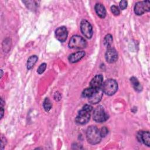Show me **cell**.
<instances>
[{
  "label": "cell",
  "mask_w": 150,
  "mask_h": 150,
  "mask_svg": "<svg viewBox=\"0 0 150 150\" xmlns=\"http://www.w3.org/2000/svg\"><path fill=\"white\" fill-rule=\"evenodd\" d=\"M93 110V107L89 104L84 105L82 109L79 111L77 117H76V122L79 125H84L87 124L91 116V112Z\"/></svg>",
  "instance_id": "6da1fadb"
},
{
  "label": "cell",
  "mask_w": 150,
  "mask_h": 150,
  "mask_svg": "<svg viewBox=\"0 0 150 150\" xmlns=\"http://www.w3.org/2000/svg\"><path fill=\"white\" fill-rule=\"evenodd\" d=\"M86 138L89 144L96 145L101 141L102 137L97 127L94 125H91L87 129Z\"/></svg>",
  "instance_id": "7a4b0ae2"
},
{
  "label": "cell",
  "mask_w": 150,
  "mask_h": 150,
  "mask_svg": "<svg viewBox=\"0 0 150 150\" xmlns=\"http://www.w3.org/2000/svg\"><path fill=\"white\" fill-rule=\"evenodd\" d=\"M118 90V83L112 79L106 80L102 84V90L104 93L108 96L114 95Z\"/></svg>",
  "instance_id": "3957f363"
},
{
  "label": "cell",
  "mask_w": 150,
  "mask_h": 150,
  "mask_svg": "<svg viewBox=\"0 0 150 150\" xmlns=\"http://www.w3.org/2000/svg\"><path fill=\"white\" fill-rule=\"evenodd\" d=\"M87 43L86 40L79 35H73L70 38L68 46L70 49H82L87 47Z\"/></svg>",
  "instance_id": "277c9868"
},
{
  "label": "cell",
  "mask_w": 150,
  "mask_h": 150,
  "mask_svg": "<svg viewBox=\"0 0 150 150\" xmlns=\"http://www.w3.org/2000/svg\"><path fill=\"white\" fill-rule=\"evenodd\" d=\"M93 118V120L96 122L101 123L107 120L108 118V115L105 112L103 107L101 105H98L94 110Z\"/></svg>",
  "instance_id": "5b68a950"
},
{
  "label": "cell",
  "mask_w": 150,
  "mask_h": 150,
  "mask_svg": "<svg viewBox=\"0 0 150 150\" xmlns=\"http://www.w3.org/2000/svg\"><path fill=\"white\" fill-rule=\"evenodd\" d=\"M150 10V2L149 1H143L137 2L134 8V11L137 15H142L145 12Z\"/></svg>",
  "instance_id": "8992f818"
},
{
  "label": "cell",
  "mask_w": 150,
  "mask_h": 150,
  "mask_svg": "<svg viewBox=\"0 0 150 150\" xmlns=\"http://www.w3.org/2000/svg\"><path fill=\"white\" fill-rule=\"evenodd\" d=\"M80 30L82 34L87 39H91L93 35V27L91 23L86 19H83L80 22Z\"/></svg>",
  "instance_id": "52a82bcc"
},
{
  "label": "cell",
  "mask_w": 150,
  "mask_h": 150,
  "mask_svg": "<svg viewBox=\"0 0 150 150\" xmlns=\"http://www.w3.org/2000/svg\"><path fill=\"white\" fill-rule=\"evenodd\" d=\"M106 61L109 63L115 62L118 59V53L114 48L108 47L105 54Z\"/></svg>",
  "instance_id": "ba28073f"
},
{
  "label": "cell",
  "mask_w": 150,
  "mask_h": 150,
  "mask_svg": "<svg viewBox=\"0 0 150 150\" xmlns=\"http://www.w3.org/2000/svg\"><path fill=\"white\" fill-rule=\"evenodd\" d=\"M55 36L56 39L61 42H64L66 40L68 36V31L65 26H60L55 30Z\"/></svg>",
  "instance_id": "9c48e42d"
},
{
  "label": "cell",
  "mask_w": 150,
  "mask_h": 150,
  "mask_svg": "<svg viewBox=\"0 0 150 150\" xmlns=\"http://www.w3.org/2000/svg\"><path fill=\"white\" fill-rule=\"evenodd\" d=\"M103 91L100 88H96L92 95L88 98V101L91 104H96L98 103L101 100L103 96Z\"/></svg>",
  "instance_id": "30bf717a"
},
{
  "label": "cell",
  "mask_w": 150,
  "mask_h": 150,
  "mask_svg": "<svg viewBox=\"0 0 150 150\" xmlns=\"http://www.w3.org/2000/svg\"><path fill=\"white\" fill-rule=\"evenodd\" d=\"M137 139L139 142L144 143L147 146L150 145V134L149 131H139L137 136Z\"/></svg>",
  "instance_id": "8fae6325"
},
{
  "label": "cell",
  "mask_w": 150,
  "mask_h": 150,
  "mask_svg": "<svg viewBox=\"0 0 150 150\" xmlns=\"http://www.w3.org/2000/svg\"><path fill=\"white\" fill-rule=\"evenodd\" d=\"M85 55L86 53L84 51H78L70 54L68 57V59L70 63H74L80 61Z\"/></svg>",
  "instance_id": "7c38bea8"
},
{
  "label": "cell",
  "mask_w": 150,
  "mask_h": 150,
  "mask_svg": "<svg viewBox=\"0 0 150 150\" xmlns=\"http://www.w3.org/2000/svg\"><path fill=\"white\" fill-rule=\"evenodd\" d=\"M103 82V76L102 74L96 75L91 80L90 86L94 88H98L102 86Z\"/></svg>",
  "instance_id": "4fadbf2b"
},
{
  "label": "cell",
  "mask_w": 150,
  "mask_h": 150,
  "mask_svg": "<svg viewBox=\"0 0 150 150\" xmlns=\"http://www.w3.org/2000/svg\"><path fill=\"white\" fill-rule=\"evenodd\" d=\"M94 9L100 18H104L106 16V9L102 4L97 3L94 6Z\"/></svg>",
  "instance_id": "5bb4252c"
},
{
  "label": "cell",
  "mask_w": 150,
  "mask_h": 150,
  "mask_svg": "<svg viewBox=\"0 0 150 150\" xmlns=\"http://www.w3.org/2000/svg\"><path fill=\"white\" fill-rule=\"evenodd\" d=\"M130 82H131L132 87H134V88L135 89V91H138V92L142 91V87L140 83L139 82V81L138 80V79L136 77H131Z\"/></svg>",
  "instance_id": "9a60e30c"
},
{
  "label": "cell",
  "mask_w": 150,
  "mask_h": 150,
  "mask_svg": "<svg viewBox=\"0 0 150 150\" xmlns=\"http://www.w3.org/2000/svg\"><path fill=\"white\" fill-rule=\"evenodd\" d=\"M38 60V57L36 55H32L30 56L28 60H27V64H26V67L28 70H30L31 69L33 68L35 63L37 62Z\"/></svg>",
  "instance_id": "2e32d148"
},
{
  "label": "cell",
  "mask_w": 150,
  "mask_h": 150,
  "mask_svg": "<svg viewBox=\"0 0 150 150\" xmlns=\"http://www.w3.org/2000/svg\"><path fill=\"white\" fill-rule=\"evenodd\" d=\"M112 41H113V39L111 34H107L105 36L104 38V44L107 48L111 47L112 43Z\"/></svg>",
  "instance_id": "e0dca14e"
},
{
  "label": "cell",
  "mask_w": 150,
  "mask_h": 150,
  "mask_svg": "<svg viewBox=\"0 0 150 150\" xmlns=\"http://www.w3.org/2000/svg\"><path fill=\"white\" fill-rule=\"evenodd\" d=\"M96 88H94L92 87H88L87 88H85L83 92H82V97L85 98H89L92 94L94 93Z\"/></svg>",
  "instance_id": "ac0fdd59"
},
{
  "label": "cell",
  "mask_w": 150,
  "mask_h": 150,
  "mask_svg": "<svg viewBox=\"0 0 150 150\" xmlns=\"http://www.w3.org/2000/svg\"><path fill=\"white\" fill-rule=\"evenodd\" d=\"M43 107L45 111L49 112L52 107V104L49 98H46L43 103Z\"/></svg>",
  "instance_id": "d6986e66"
},
{
  "label": "cell",
  "mask_w": 150,
  "mask_h": 150,
  "mask_svg": "<svg viewBox=\"0 0 150 150\" xmlns=\"http://www.w3.org/2000/svg\"><path fill=\"white\" fill-rule=\"evenodd\" d=\"M11 45V42L9 38H6L4 39V40L2 42V49L4 51V52H8L9 50Z\"/></svg>",
  "instance_id": "ffe728a7"
},
{
  "label": "cell",
  "mask_w": 150,
  "mask_h": 150,
  "mask_svg": "<svg viewBox=\"0 0 150 150\" xmlns=\"http://www.w3.org/2000/svg\"><path fill=\"white\" fill-rule=\"evenodd\" d=\"M23 2L25 4V5L27 6L28 8L33 10L35 9V8L37 6V2L36 1H23Z\"/></svg>",
  "instance_id": "44dd1931"
},
{
  "label": "cell",
  "mask_w": 150,
  "mask_h": 150,
  "mask_svg": "<svg viewBox=\"0 0 150 150\" xmlns=\"http://www.w3.org/2000/svg\"><path fill=\"white\" fill-rule=\"evenodd\" d=\"M46 66H47V64H46V63H42V64L39 66V67L38 68V69H37V73H38V74H42V73L45 71V70H46Z\"/></svg>",
  "instance_id": "7402d4cb"
},
{
  "label": "cell",
  "mask_w": 150,
  "mask_h": 150,
  "mask_svg": "<svg viewBox=\"0 0 150 150\" xmlns=\"http://www.w3.org/2000/svg\"><path fill=\"white\" fill-rule=\"evenodd\" d=\"M111 11L115 16H118L120 13V11L118 7L115 5H112L111 6Z\"/></svg>",
  "instance_id": "603a6c76"
},
{
  "label": "cell",
  "mask_w": 150,
  "mask_h": 150,
  "mask_svg": "<svg viewBox=\"0 0 150 150\" xmlns=\"http://www.w3.org/2000/svg\"><path fill=\"white\" fill-rule=\"evenodd\" d=\"M100 132L102 138L105 137L108 133V129L106 127H103L100 129Z\"/></svg>",
  "instance_id": "cb8c5ba5"
},
{
  "label": "cell",
  "mask_w": 150,
  "mask_h": 150,
  "mask_svg": "<svg viewBox=\"0 0 150 150\" xmlns=\"http://www.w3.org/2000/svg\"><path fill=\"white\" fill-rule=\"evenodd\" d=\"M127 5H128V2L127 1H121L119 3V6L121 10H124L127 7Z\"/></svg>",
  "instance_id": "d4e9b609"
},
{
  "label": "cell",
  "mask_w": 150,
  "mask_h": 150,
  "mask_svg": "<svg viewBox=\"0 0 150 150\" xmlns=\"http://www.w3.org/2000/svg\"><path fill=\"white\" fill-rule=\"evenodd\" d=\"M62 98V95L59 91H56L54 94V99L56 101H59Z\"/></svg>",
  "instance_id": "484cf974"
},
{
  "label": "cell",
  "mask_w": 150,
  "mask_h": 150,
  "mask_svg": "<svg viewBox=\"0 0 150 150\" xmlns=\"http://www.w3.org/2000/svg\"><path fill=\"white\" fill-rule=\"evenodd\" d=\"M5 145H6V139H5V138L2 137V138H1V149H4V146H5Z\"/></svg>",
  "instance_id": "4316f807"
},
{
  "label": "cell",
  "mask_w": 150,
  "mask_h": 150,
  "mask_svg": "<svg viewBox=\"0 0 150 150\" xmlns=\"http://www.w3.org/2000/svg\"><path fill=\"white\" fill-rule=\"evenodd\" d=\"M1 77H2V70H1Z\"/></svg>",
  "instance_id": "83f0119b"
}]
</instances>
